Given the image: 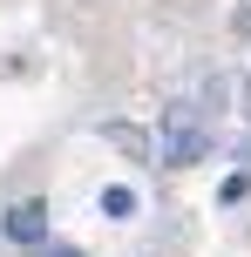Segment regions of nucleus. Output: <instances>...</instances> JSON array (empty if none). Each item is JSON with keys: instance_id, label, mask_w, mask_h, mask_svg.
Instances as JSON below:
<instances>
[{"instance_id": "obj_1", "label": "nucleus", "mask_w": 251, "mask_h": 257, "mask_svg": "<svg viewBox=\"0 0 251 257\" xmlns=\"http://www.w3.org/2000/svg\"><path fill=\"white\" fill-rule=\"evenodd\" d=\"M204 149H211V128H204L197 108H190V102L163 108V128H156V163H163V169H190V163H204Z\"/></svg>"}, {"instance_id": "obj_2", "label": "nucleus", "mask_w": 251, "mask_h": 257, "mask_svg": "<svg viewBox=\"0 0 251 257\" xmlns=\"http://www.w3.org/2000/svg\"><path fill=\"white\" fill-rule=\"evenodd\" d=\"M7 237L14 244H41L48 237V203H14L7 210Z\"/></svg>"}, {"instance_id": "obj_3", "label": "nucleus", "mask_w": 251, "mask_h": 257, "mask_svg": "<svg viewBox=\"0 0 251 257\" xmlns=\"http://www.w3.org/2000/svg\"><path fill=\"white\" fill-rule=\"evenodd\" d=\"M102 217H136V190H122V183H109V190H102Z\"/></svg>"}, {"instance_id": "obj_4", "label": "nucleus", "mask_w": 251, "mask_h": 257, "mask_svg": "<svg viewBox=\"0 0 251 257\" xmlns=\"http://www.w3.org/2000/svg\"><path fill=\"white\" fill-rule=\"evenodd\" d=\"M34 257H89V250H75V244H48V237H41V250Z\"/></svg>"}]
</instances>
